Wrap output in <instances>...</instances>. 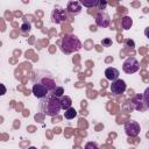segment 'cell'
Masks as SVG:
<instances>
[{
	"label": "cell",
	"mask_w": 149,
	"mask_h": 149,
	"mask_svg": "<svg viewBox=\"0 0 149 149\" xmlns=\"http://www.w3.org/2000/svg\"><path fill=\"white\" fill-rule=\"evenodd\" d=\"M40 109L47 116H56V115H58V113L62 109L61 99L57 98V97H54V95L49 94L48 97L41 99Z\"/></svg>",
	"instance_id": "obj_1"
},
{
	"label": "cell",
	"mask_w": 149,
	"mask_h": 149,
	"mask_svg": "<svg viewBox=\"0 0 149 149\" xmlns=\"http://www.w3.org/2000/svg\"><path fill=\"white\" fill-rule=\"evenodd\" d=\"M33 81H34V84H40V85L44 86L49 92H52L57 87V83H56L54 74L47 70L35 71L34 77H33Z\"/></svg>",
	"instance_id": "obj_2"
},
{
	"label": "cell",
	"mask_w": 149,
	"mask_h": 149,
	"mask_svg": "<svg viewBox=\"0 0 149 149\" xmlns=\"http://www.w3.org/2000/svg\"><path fill=\"white\" fill-rule=\"evenodd\" d=\"M59 48H61L63 54L70 55V54L77 52V51H79L81 49V42H80V40L76 35H72V34L65 35L61 40Z\"/></svg>",
	"instance_id": "obj_3"
},
{
	"label": "cell",
	"mask_w": 149,
	"mask_h": 149,
	"mask_svg": "<svg viewBox=\"0 0 149 149\" xmlns=\"http://www.w3.org/2000/svg\"><path fill=\"white\" fill-rule=\"evenodd\" d=\"M140 69V64L137 62V59L135 57H128L125 59L123 64H122V70L123 72L130 74V73H135L136 71H139Z\"/></svg>",
	"instance_id": "obj_4"
},
{
	"label": "cell",
	"mask_w": 149,
	"mask_h": 149,
	"mask_svg": "<svg viewBox=\"0 0 149 149\" xmlns=\"http://www.w3.org/2000/svg\"><path fill=\"white\" fill-rule=\"evenodd\" d=\"M140 130H141V127H140V123L137 121L129 120L125 123V132L129 137L137 136L140 134Z\"/></svg>",
	"instance_id": "obj_5"
},
{
	"label": "cell",
	"mask_w": 149,
	"mask_h": 149,
	"mask_svg": "<svg viewBox=\"0 0 149 149\" xmlns=\"http://www.w3.org/2000/svg\"><path fill=\"white\" fill-rule=\"evenodd\" d=\"M66 20V12L65 9L61 7H55L54 10L51 12V21L56 24H59Z\"/></svg>",
	"instance_id": "obj_6"
},
{
	"label": "cell",
	"mask_w": 149,
	"mask_h": 149,
	"mask_svg": "<svg viewBox=\"0 0 149 149\" xmlns=\"http://www.w3.org/2000/svg\"><path fill=\"white\" fill-rule=\"evenodd\" d=\"M127 88V85H126V81L122 80V79H116L114 81H112L111 84V92L119 95V94H122Z\"/></svg>",
	"instance_id": "obj_7"
},
{
	"label": "cell",
	"mask_w": 149,
	"mask_h": 149,
	"mask_svg": "<svg viewBox=\"0 0 149 149\" xmlns=\"http://www.w3.org/2000/svg\"><path fill=\"white\" fill-rule=\"evenodd\" d=\"M111 23V17L105 12H99L95 16V24L101 28H107Z\"/></svg>",
	"instance_id": "obj_8"
},
{
	"label": "cell",
	"mask_w": 149,
	"mask_h": 149,
	"mask_svg": "<svg viewBox=\"0 0 149 149\" xmlns=\"http://www.w3.org/2000/svg\"><path fill=\"white\" fill-rule=\"evenodd\" d=\"M132 104H133L134 108L136 111H140V112H143V111H146L148 108L147 105H146V101L143 99V94H136L132 99Z\"/></svg>",
	"instance_id": "obj_9"
},
{
	"label": "cell",
	"mask_w": 149,
	"mask_h": 149,
	"mask_svg": "<svg viewBox=\"0 0 149 149\" xmlns=\"http://www.w3.org/2000/svg\"><path fill=\"white\" fill-rule=\"evenodd\" d=\"M31 91H33V94H34L36 98H38V99H43V98L48 97L49 93H50L44 86H42V85H40V84H34Z\"/></svg>",
	"instance_id": "obj_10"
},
{
	"label": "cell",
	"mask_w": 149,
	"mask_h": 149,
	"mask_svg": "<svg viewBox=\"0 0 149 149\" xmlns=\"http://www.w3.org/2000/svg\"><path fill=\"white\" fill-rule=\"evenodd\" d=\"M66 10L73 15H77L81 12V3L80 1H69L66 5Z\"/></svg>",
	"instance_id": "obj_11"
},
{
	"label": "cell",
	"mask_w": 149,
	"mask_h": 149,
	"mask_svg": "<svg viewBox=\"0 0 149 149\" xmlns=\"http://www.w3.org/2000/svg\"><path fill=\"white\" fill-rule=\"evenodd\" d=\"M119 74H120V72H119V70L115 69V68H107V69L105 70V77H106V79H108V80L114 81V80L119 79Z\"/></svg>",
	"instance_id": "obj_12"
},
{
	"label": "cell",
	"mask_w": 149,
	"mask_h": 149,
	"mask_svg": "<svg viewBox=\"0 0 149 149\" xmlns=\"http://www.w3.org/2000/svg\"><path fill=\"white\" fill-rule=\"evenodd\" d=\"M61 106H62V109H64V111L71 108L72 107V100H71V98L68 97V95H63L61 98Z\"/></svg>",
	"instance_id": "obj_13"
},
{
	"label": "cell",
	"mask_w": 149,
	"mask_h": 149,
	"mask_svg": "<svg viewBox=\"0 0 149 149\" xmlns=\"http://www.w3.org/2000/svg\"><path fill=\"white\" fill-rule=\"evenodd\" d=\"M121 26H122V28L125 29V30H128L132 26H133V20L130 19V16H123L122 19H121Z\"/></svg>",
	"instance_id": "obj_14"
},
{
	"label": "cell",
	"mask_w": 149,
	"mask_h": 149,
	"mask_svg": "<svg viewBox=\"0 0 149 149\" xmlns=\"http://www.w3.org/2000/svg\"><path fill=\"white\" fill-rule=\"evenodd\" d=\"M81 6L87 7V8H92V7H97L99 5V0H81L80 1Z\"/></svg>",
	"instance_id": "obj_15"
},
{
	"label": "cell",
	"mask_w": 149,
	"mask_h": 149,
	"mask_svg": "<svg viewBox=\"0 0 149 149\" xmlns=\"http://www.w3.org/2000/svg\"><path fill=\"white\" fill-rule=\"evenodd\" d=\"M76 115H77V111H76L73 107H71V108H69V109H66V111L64 112V118L68 119V120L74 119Z\"/></svg>",
	"instance_id": "obj_16"
},
{
	"label": "cell",
	"mask_w": 149,
	"mask_h": 149,
	"mask_svg": "<svg viewBox=\"0 0 149 149\" xmlns=\"http://www.w3.org/2000/svg\"><path fill=\"white\" fill-rule=\"evenodd\" d=\"M63 93H64V88L62 87V86H57L52 92H50L49 94H51V95H54V97H57V98H61V97H63Z\"/></svg>",
	"instance_id": "obj_17"
},
{
	"label": "cell",
	"mask_w": 149,
	"mask_h": 149,
	"mask_svg": "<svg viewBox=\"0 0 149 149\" xmlns=\"http://www.w3.org/2000/svg\"><path fill=\"white\" fill-rule=\"evenodd\" d=\"M30 29H31V26H30L29 22L23 21V22L21 23V30H22V31H24V33H29Z\"/></svg>",
	"instance_id": "obj_18"
},
{
	"label": "cell",
	"mask_w": 149,
	"mask_h": 149,
	"mask_svg": "<svg viewBox=\"0 0 149 149\" xmlns=\"http://www.w3.org/2000/svg\"><path fill=\"white\" fill-rule=\"evenodd\" d=\"M143 99H144V101H146L147 107L149 108V87H147V88L144 90V92H143Z\"/></svg>",
	"instance_id": "obj_19"
},
{
	"label": "cell",
	"mask_w": 149,
	"mask_h": 149,
	"mask_svg": "<svg viewBox=\"0 0 149 149\" xmlns=\"http://www.w3.org/2000/svg\"><path fill=\"white\" fill-rule=\"evenodd\" d=\"M85 149H99V147H98V144L95 142L90 141V142H87L85 144Z\"/></svg>",
	"instance_id": "obj_20"
},
{
	"label": "cell",
	"mask_w": 149,
	"mask_h": 149,
	"mask_svg": "<svg viewBox=\"0 0 149 149\" xmlns=\"http://www.w3.org/2000/svg\"><path fill=\"white\" fill-rule=\"evenodd\" d=\"M101 44H102V47H111L112 45V40L111 38H102V41H101Z\"/></svg>",
	"instance_id": "obj_21"
},
{
	"label": "cell",
	"mask_w": 149,
	"mask_h": 149,
	"mask_svg": "<svg viewBox=\"0 0 149 149\" xmlns=\"http://www.w3.org/2000/svg\"><path fill=\"white\" fill-rule=\"evenodd\" d=\"M126 44H127V47H130V48L135 47V43H134L133 40H126Z\"/></svg>",
	"instance_id": "obj_22"
},
{
	"label": "cell",
	"mask_w": 149,
	"mask_h": 149,
	"mask_svg": "<svg viewBox=\"0 0 149 149\" xmlns=\"http://www.w3.org/2000/svg\"><path fill=\"white\" fill-rule=\"evenodd\" d=\"M98 6H100V9H104L107 6V2L106 1H99V5Z\"/></svg>",
	"instance_id": "obj_23"
},
{
	"label": "cell",
	"mask_w": 149,
	"mask_h": 149,
	"mask_svg": "<svg viewBox=\"0 0 149 149\" xmlns=\"http://www.w3.org/2000/svg\"><path fill=\"white\" fill-rule=\"evenodd\" d=\"M144 35H146V37L149 38V27H147V28L144 29Z\"/></svg>",
	"instance_id": "obj_24"
},
{
	"label": "cell",
	"mask_w": 149,
	"mask_h": 149,
	"mask_svg": "<svg viewBox=\"0 0 149 149\" xmlns=\"http://www.w3.org/2000/svg\"><path fill=\"white\" fill-rule=\"evenodd\" d=\"M28 149H37V148H36V147H33V146H31V147H29Z\"/></svg>",
	"instance_id": "obj_25"
}]
</instances>
